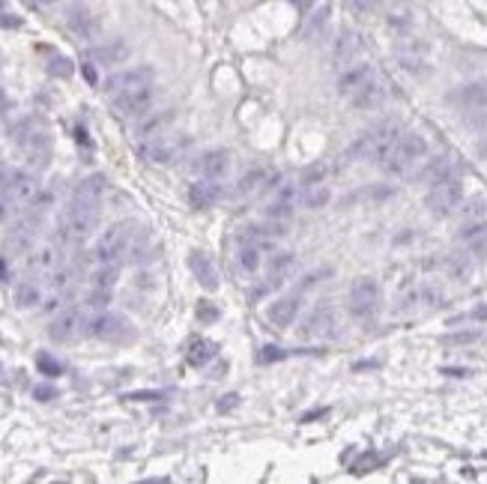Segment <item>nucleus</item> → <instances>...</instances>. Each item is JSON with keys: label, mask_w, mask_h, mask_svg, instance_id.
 <instances>
[{"label": "nucleus", "mask_w": 487, "mask_h": 484, "mask_svg": "<svg viewBox=\"0 0 487 484\" xmlns=\"http://www.w3.org/2000/svg\"><path fill=\"white\" fill-rule=\"evenodd\" d=\"M27 266L33 269V272H45V275H54L60 266V248L57 245H39L30 254V260H27Z\"/></svg>", "instance_id": "21"}, {"label": "nucleus", "mask_w": 487, "mask_h": 484, "mask_svg": "<svg viewBox=\"0 0 487 484\" xmlns=\"http://www.w3.org/2000/svg\"><path fill=\"white\" fill-rule=\"evenodd\" d=\"M177 150H179V143L170 141V138H156V141H150V143L141 147L143 156H147L150 161H156V165H168L170 159H177Z\"/></svg>", "instance_id": "24"}, {"label": "nucleus", "mask_w": 487, "mask_h": 484, "mask_svg": "<svg viewBox=\"0 0 487 484\" xmlns=\"http://www.w3.org/2000/svg\"><path fill=\"white\" fill-rule=\"evenodd\" d=\"M152 99H156V90L152 87L132 90V93L114 96V111H117V117H123V120H135V117H143L150 111Z\"/></svg>", "instance_id": "9"}, {"label": "nucleus", "mask_w": 487, "mask_h": 484, "mask_svg": "<svg viewBox=\"0 0 487 484\" xmlns=\"http://www.w3.org/2000/svg\"><path fill=\"white\" fill-rule=\"evenodd\" d=\"M332 201V192L326 185H302V203L308 206V210H320V206H326Z\"/></svg>", "instance_id": "35"}, {"label": "nucleus", "mask_w": 487, "mask_h": 484, "mask_svg": "<svg viewBox=\"0 0 487 484\" xmlns=\"http://www.w3.org/2000/svg\"><path fill=\"white\" fill-rule=\"evenodd\" d=\"M6 215H9V206H6V201H3V197H0V221H3Z\"/></svg>", "instance_id": "51"}, {"label": "nucleus", "mask_w": 487, "mask_h": 484, "mask_svg": "<svg viewBox=\"0 0 487 484\" xmlns=\"http://www.w3.org/2000/svg\"><path fill=\"white\" fill-rule=\"evenodd\" d=\"M466 123H470L475 132H487V108H481V111H473L470 117H466Z\"/></svg>", "instance_id": "43"}, {"label": "nucleus", "mask_w": 487, "mask_h": 484, "mask_svg": "<svg viewBox=\"0 0 487 484\" xmlns=\"http://www.w3.org/2000/svg\"><path fill=\"white\" fill-rule=\"evenodd\" d=\"M117 278H120V266H99L96 272L90 275V284H93V290H99V293H111Z\"/></svg>", "instance_id": "33"}, {"label": "nucleus", "mask_w": 487, "mask_h": 484, "mask_svg": "<svg viewBox=\"0 0 487 484\" xmlns=\"http://www.w3.org/2000/svg\"><path fill=\"white\" fill-rule=\"evenodd\" d=\"M335 326V311H332V305H317L308 320L302 323L299 329V338H314V335H326V329Z\"/></svg>", "instance_id": "18"}, {"label": "nucleus", "mask_w": 487, "mask_h": 484, "mask_svg": "<svg viewBox=\"0 0 487 484\" xmlns=\"http://www.w3.org/2000/svg\"><path fill=\"white\" fill-rule=\"evenodd\" d=\"M126 332H129V323H126V317H120V314H96L93 320L87 323V335L90 338H99V341H120Z\"/></svg>", "instance_id": "10"}, {"label": "nucleus", "mask_w": 487, "mask_h": 484, "mask_svg": "<svg viewBox=\"0 0 487 484\" xmlns=\"http://www.w3.org/2000/svg\"><path fill=\"white\" fill-rule=\"evenodd\" d=\"M425 183H448V179H457L455 177V159L452 156H437V159H430L425 168H421V174H419Z\"/></svg>", "instance_id": "20"}, {"label": "nucleus", "mask_w": 487, "mask_h": 484, "mask_svg": "<svg viewBox=\"0 0 487 484\" xmlns=\"http://www.w3.org/2000/svg\"><path fill=\"white\" fill-rule=\"evenodd\" d=\"M69 281H72V272H69V269H63V272H54V275H51L54 290H63V287H69Z\"/></svg>", "instance_id": "46"}, {"label": "nucleus", "mask_w": 487, "mask_h": 484, "mask_svg": "<svg viewBox=\"0 0 487 484\" xmlns=\"http://www.w3.org/2000/svg\"><path fill=\"white\" fill-rule=\"evenodd\" d=\"M377 302H380V284L371 275L356 278L353 287H350V314L365 320L377 311Z\"/></svg>", "instance_id": "5"}, {"label": "nucleus", "mask_w": 487, "mask_h": 484, "mask_svg": "<svg viewBox=\"0 0 487 484\" xmlns=\"http://www.w3.org/2000/svg\"><path fill=\"white\" fill-rule=\"evenodd\" d=\"M260 179H264V170H248L246 177L239 179V185H237V194H246V192H251V188H255Z\"/></svg>", "instance_id": "41"}, {"label": "nucleus", "mask_w": 487, "mask_h": 484, "mask_svg": "<svg viewBox=\"0 0 487 484\" xmlns=\"http://www.w3.org/2000/svg\"><path fill=\"white\" fill-rule=\"evenodd\" d=\"M481 332H457V335H448L446 341L448 344H473V341H479Z\"/></svg>", "instance_id": "45"}, {"label": "nucleus", "mask_w": 487, "mask_h": 484, "mask_svg": "<svg viewBox=\"0 0 487 484\" xmlns=\"http://www.w3.org/2000/svg\"><path fill=\"white\" fill-rule=\"evenodd\" d=\"M152 78L156 72L152 66H135V69H126V72H117L105 81V90L111 96H123V93H132V90H143V87H152Z\"/></svg>", "instance_id": "7"}, {"label": "nucleus", "mask_w": 487, "mask_h": 484, "mask_svg": "<svg viewBox=\"0 0 487 484\" xmlns=\"http://www.w3.org/2000/svg\"><path fill=\"white\" fill-rule=\"evenodd\" d=\"M320 278H323V272H311V275H308V278H305V281L299 284V290H308V287H314V284L320 281Z\"/></svg>", "instance_id": "49"}, {"label": "nucleus", "mask_w": 487, "mask_h": 484, "mask_svg": "<svg viewBox=\"0 0 487 484\" xmlns=\"http://www.w3.org/2000/svg\"><path fill=\"white\" fill-rule=\"evenodd\" d=\"M132 236H135V224L132 221H117L111 224L102 236L96 242V257L102 266H117V260H120L126 251L132 245Z\"/></svg>", "instance_id": "4"}, {"label": "nucleus", "mask_w": 487, "mask_h": 484, "mask_svg": "<svg viewBox=\"0 0 487 484\" xmlns=\"http://www.w3.org/2000/svg\"><path fill=\"white\" fill-rule=\"evenodd\" d=\"M51 75H57V78H69L72 75V63L66 57H54L51 60V66H48Z\"/></svg>", "instance_id": "42"}, {"label": "nucleus", "mask_w": 487, "mask_h": 484, "mask_svg": "<svg viewBox=\"0 0 487 484\" xmlns=\"http://www.w3.org/2000/svg\"><path fill=\"white\" fill-rule=\"evenodd\" d=\"M264 215L269 221H278V224H287L293 219V203H287V201H269L264 206Z\"/></svg>", "instance_id": "36"}, {"label": "nucleus", "mask_w": 487, "mask_h": 484, "mask_svg": "<svg viewBox=\"0 0 487 484\" xmlns=\"http://www.w3.org/2000/svg\"><path fill=\"white\" fill-rule=\"evenodd\" d=\"M102 192H105V179L99 177V174H93V177L81 179V183L75 185V194H72V197H78V201H93V203H99Z\"/></svg>", "instance_id": "30"}, {"label": "nucleus", "mask_w": 487, "mask_h": 484, "mask_svg": "<svg viewBox=\"0 0 487 484\" xmlns=\"http://www.w3.org/2000/svg\"><path fill=\"white\" fill-rule=\"evenodd\" d=\"M221 197V185L210 183V179H197V183L188 185V203L195 210H206V206H215Z\"/></svg>", "instance_id": "19"}, {"label": "nucleus", "mask_w": 487, "mask_h": 484, "mask_svg": "<svg viewBox=\"0 0 487 484\" xmlns=\"http://www.w3.org/2000/svg\"><path fill=\"white\" fill-rule=\"evenodd\" d=\"M197 317H201V320H215V317H219V311H215L212 305H210V308H206V305H201V311H197Z\"/></svg>", "instance_id": "48"}, {"label": "nucleus", "mask_w": 487, "mask_h": 484, "mask_svg": "<svg viewBox=\"0 0 487 484\" xmlns=\"http://www.w3.org/2000/svg\"><path fill=\"white\" fill-rule=\"evenodd\" d=\"M237 263H239V269L246 275H255L257 269H260V251H257V245H242L239 254H237Z\"/></svg>", "instance_id": "37"}, {"label": "nucleus", "mask_w": 487, "mask_h": 484, "mask_svg": "<svg viewBox=\"0 0 487 484\" xmlns=\"http://www.w3.org/2000/svg\"><path fill=\"white\" fill-rule=\"evenodd\" d=\"M329 12H332V6H317L308 18H305V24H302V36H305V39H311V36H320L323 33V27H326V21H329Z\"/></svg>", "instance_id": "34"}, {"label": "nucleus", "mask_w": 487, "mask_h": 484, "mask_svg": "<svg viewBox=\"0 0 487 484\" xmlns=\"http://www.w3.org/2000/svg\"><path fill=\"white\" fill-rule=\"evenodd\" d=\"M377 75H374V66H368V63H359V66H350L344 75L338 78V93L341 96H350L353 99L359 90H362L365 84H371Z\"/></svg>", "instance_id": "16"}, {"label": "nucleus", "mask_w": 487, "mask_h": 484, "mask_svg": "<svg viewBox=\"0 0 487 484\" xmlns=\"http://www.w3.org/2000/svg\"><path fill=\"white\" fill-rule=\"evenodd\" d=\"M0 194H3L6 203L27 206V203L36 201V194H39V183H36V177L27 174V170H12V177H9L6 188Z\"/></svg>", "instance_id": "8"}, {"label": "nucleus", "mask_w": 487, "mask_h": 484, "mask_svg": "<svg viewBox=\"0 0 487 484\" xmlns=\"http://www.w3.org/2000/svg\"><path fill=\"white\" fill-rule=\"evenodd\" d=\"M457 320H487V305L484 308H475L473 314H466V317H457Z\"/></svg>", "instance_id": "50"}, {"label": "nucleus", "mask_w": 487, "mask_h": 484, "mask_svg": "<svg viewBox=\"0 0 487 484\" xmlns=\"http://www.w3.org/2000/svg\"><path fill=\"white\" fill-rule=\"evenodd\" d=\"M461 215L466 219V224L473 221H487V197H473L466 206H461Z\"/></svg>", "instance_id": "38"}, {"label": "nucleus", "mask_w": 487, "mask_h": 484, "mask_svg": "<svg viewBox=\"0 0 487 484\" xmlns=\"http://www.w3.org/2000/svg\"><path fill=\"white\" fill-rule=\"evenodd\" d=\"M33 394H36V398H39V401H51L57 392H54L51 385H36V392H33Z\"/></svg>", "instance_id": "47"}, {"label": "nucleus", "mask_w": 487, "mask_h": 484, "mask_svg": "<svg viewBox=\"0 0 487 484\" xmlns=\"http://www.w3.org/2000/svg\"><path fill=\"white\" fill-rule=\"evenodd\" d=\"M212 356H215V344H212V341H203V338L192 341V347H188V353H186L188 365H195V367H203Z\"/></svg>", "instance_id": "32"}, {"label": "nucleus", "mask_w": 487, "mask_h": 484, "mask_svg": "<svg viewBox=\"0 0 487 484\" xmlns=\"http://www.w3.org/2000/svg\"><path fill=\"white\" fill-rule=\"evenodd\" d=\"M12 302L18 305V308H33V305H39V302H42L39 284H33V281H18V284H15V293H12Z\"/></svg>", "instance_id": "29"}, {"label": "nucleus", "mask_w": 487, "mask_h": 484, "mask_svg": "<svg viewBox=\"0 0 487 484\" xmlns=\"http://www.w3.org/2000/svg\"><path fill=\"white\" fill-rule=\"evenodd\" d=\"M39 224H42V219L39 215H24L21 221L12 228V233H9V245H15V248H27L33 242V236H36V230H39Z\"/></svg>", "instance_id": "25"}, {"label": "nucleus", "mask_w": 487, "mask_h": 484, "mask_svg": "<svg viewBox=\"0 0 487 484\" xmlns=\"http://www.w3.org/2000/svg\"><path fill=\"white\" fill-rule=\"evenodd\" d=\"M96 224H99V203L72 197V203L66 206V212L60 219V239L81 242L96 230Z\"/></svg>", "instance_id": "1"}, {"label": "nucleus", "mask_w": 487, "mask_h": 484, "mask_svg": "<svg viewBox=\"0 0 487 484\" xmlns=\"http://www.w3.org/2000/svg\"><path fill=\"white\" fill-rule=\"evenodd\" d=\"M108 299H111V293H99V290H93V293L87 296L84 308H90V311H99V314H105V308H108Z\"/></svg>", "instance_id": "40"}, {"label": "nucleus", "mask_w": 487, "mask_h": 484, "mask_svg": "<svg viewBox=\"0 0 487 484\" xmlns=\"http://www.w3.org/2000/svg\"><path fill=\"white\" fill-rule=\"evenodd\" d=\"M66 27L78 39H96L99 36V18L87 6H78V3L66 6Z\"/></svg>", "instance_id": "12"}, {"label": "nucleus", "mask_w": 487, "mask_h": 484, "mask_svg": "<svg viewBox=\"0 0 487 484\" xmlns=\"http://www.w3.org/2000/svg\"><path fill=\"white\" fill-rule=\"evenodd\" d=\"M188 266H192V272H195V278H197V284L203 287V290H215L219 287V272H215V266H212V260L210 257H203V254H195L188 257Z\"/></svg>", "instance_id": "23"}, {"label": "nucleus", "mask_w": 487, "mask_h": 484, "mask_svg": "<svg viewBox=\"0 0 487 484\" xmlns=\"http://www.w3.org/2000/svg\"><path fill=\"white\" fill-rule=\"evenodd\" d=\"M293 266H296L293 251H281V254H275L272 260H269V284H284L287 275L293 272Z\"/></svg>", "instance_id": "27"}, {"label": "nucleus", "mask_w": 487, "mask_h": 484, "mask_svg": "<svg viewBox=\"0 0 487 484\" xmlns=\"http://www.w3.org/2000/svg\"><path fill=\"white\" fill-rule=\"evenodd\" d=\"M457 99H461V105L470 108V111H481V108H487V78L466 84L461 93H457Z\"/></svg>", "instance_id": "26"}, {"label": "nucleus", "mask_w": 487, "mask_h": 484, "mask_svg": "<svg viewBox=\"0 0 487 484\" xmlns=\"http://www.w3.org/2000/svg\"><path fill=\"white\" fill-rule=\"evenodd\" d=\"M461 242H466L473 251H487V221H473L461 228Z\"/></svg>", "instance_id": "28"}, {"label": "nucleus", "mask_w": 487, "mask_h": 484, "mask_svg": "<svg viewBox=\"0 0 487 484\" xmlns=\"http://www.w3.org/2000/svg\"><path fill=\"white\" fill-rule=\"evenodd\" d=\"M359 51H362V33H356V30H341L335 36V42H332V60H335L338 66L350 63Z\"/></svg>", "instance_id": "17"}, {"label": "nucleus", "mask_w": 487, "mask_h": 484, "mask_svg": "<svg viewBox=\"0 0 487 484\" xmlns=\"http://www.w3.org/2000/svg\"><path fill=\"white\" fill-rule=\"evenodd\" d=\"M461 201H464V185L457 183V179H448V183L430 185V192L425 197V206L434 215H448L461 206Z\"/></svg>", "instance_id": "6"}, {"label": "nucleus", "mask_w": 487, "mask_h": 484, "mask_svg": "<svg viewBox=\"0 0 487 484\" xmlns=\"http://www.w3.org/2000/svg\"><path fill=\"white\" fill-rule=\"evenodd\" d=\"M3 108H6V93L0 90V111H3Z\"/></svg>", "instance_id": "52"}, {"label": "nucleus", "mask_w": 487, "mask_h": 484, "mask_svg": "<svg viewBox=\"0 0 487 484\" xmlns=\"http://www.w3.org/2000/svg\"><path fill=\"white\" fill-rule=\"evenodd\" d=\"M233 165V156L228 150H206L201 161H197V170H201L203 179H210V183H219V179L228 177V170Z\"/></svg>", "instance_id": "13"}, {"label": "nucleus", "mask_w": 487, "mask_h": 484, "mask_svg": "<svg viewBox=\"0 0 487 484\" xmlns=\"http://www.w3.org/2000/svg\"><path fill=\"white\" fill-rule=\"evenodd\" d=\"M275 359H284V350H278V347H264L257 353V362L260 365H269V362H275Z\"/></svg>", "instance_id": "44"}, {"label": "nucleus", "mask_w": 487, "mask_h": 484, "mask_svg": "<svg viewBox=\"0 0 487 484\" xmlns=\"http://www.w3.org/2000/svg\"><path fill=\"white\" fill-rule=\"evenodd\" d=\"M36 365H39V374H45V376H60L63 374V365L51 353H39L36 356Z\"/></svg>", "instance_id": "39"}, {"label": "nucleus", "mask_w": 487, "mask_h": 484, "mask_svg": "<svg viewBox=\"0 0 487 484\" xmlns=\"http://www.w3.org/2000/svg\"><path fill=\"white\" fill-rule=\"evenodd\" d=\"M129 54H132V48L123 39H111L105 45H93V48L87 51V57L93 60L96 66H117V63L129 60Z\"/></svg>", "instance_id": "14"}, {"label": "nucleus", "mask_w": 487, "mask_h": 484, "mask_svg": "<svg viewBox=\"0 0 487 484\" xmlns=\"http://www.w3.org/2000/svg\"><path fill=\"white\" fill-rule=\"evenodd\" d=\"M296 314H299V296H281V299H275L266 308V320L275 329H287V326H293Z\"/></svg>", "instance_id": "15"}, {"label": "nucleus", "mask_w": 487, "mask_h": 484, "mask_svg": "<svg viewBox=\"0 0 487 484\" xmlns=\"http://www.w3.org/2000/svg\"><path fill=\"white\" fill-rule=\"evenodd\" d=\"M350 102H353V108H359V111H374V108H380V105L386 102V87H383V81L374 78L371 84H365L353 99H350Z\"/></svg>", "instance_id": "22"}, {"label": "nucleus", "mask_w": 487, "mask_h": 484, "mask_svg": "<svg viewBox=\"0 0 487 484\" xmlns=\"http://www.w3.org/2000/svg\"><path fill=\"white\" fill-rule=\"evenodd\" d=\"M81 326H84V317H81L78 308H66L60 311L57 317L51 320L48 326V338L57 341V344H69V341H75L81 335Z\"/></svg>", "instance_id": "11"}, {"label": "nucleus", "mask_w": 487, "mask_h": 484, "mask_svg": "<svg viewBox=\"0 0 487 484\" xmlns=\"http://www.w3.org/2000/svg\"><path fill=\"white\" fill-rule=\"evenodd\" d=\"M170 123V111H165V114H156V117H150V120H143L141 125H138V138L143 141V143H150V141H156V138H161V129Z\"/></svg>", "instance_id": "31"}, {"label": "nucleus", "mask_w": 487, "mask_h": 484, "mask_svg": "<svg viewBox=\"0 0 487 484\" xmlns=\"http://www.w3.org/2000/svg\"><path fill=\"white\" fill-rule=\"evenodd\" d=\"M425 159H428V141L416 132H404L398 147L392 150V156L383 168L389 170L392 177H404V174H413L416 165H421Z\"/></svg>", "instance_id": "3"}, {"label": "nucleus", "mask_w": 487, "mask_h": 484, "mask_svg": "<svg viewBox=\"0 0 487 484\" xmlns=\"http://www.w3.org/2000/svg\"><path fill=\"white\" fill-rule=\"evenodd\" d=\"M401 125L395 123V120H386L380 123L377 129H371L368 134H362L359 138V143L353 147V152H362L365 159H374V161H380V165H386L392 156V150L398 147V141H401Z\"/></svg>", "instance_id": "2"}]
</instances>
